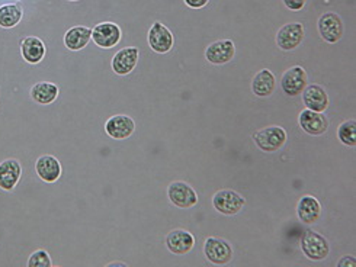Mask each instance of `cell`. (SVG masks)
I'll use <instances>...</instances> for the list:
<instances>
[{
    "label": "cell",
    "instance_id": "44dd1931",
    "mask_svg": "<svg viewBox=\"0 0 356 267\" xmlns=\"http://www.w3.org/2000/svg\"><path fill=\"white\" fill-rule=\"evenodd\" d=\"M21 54L28 64L37 66L47 55V45L40 37L29 35L21 42Z\"/></svg>",
    "mask_w": 356,
    "mask_h": 267
},
{
    "label": "cell",
    "instance_id": "2e32d148",
    "mask_svg": "<svg viewBox=\"0 0 356 267\" xmlns=\"http://www.w3.org/2000/svg\"><path fill=\"white\" fill-rule=\"evenodd\" d=\"M29 96L32 102L40 106H50L56 103L60 96V86L50 80L37 82L31 86Z\"/></svg>",
    "mask_w": 356,
    "mask_h": 267
},
{
    "label": "cell",
    "instance_id": "7c38bea8",
    "mask_svg": "<svg viewBox=\"0 0 356 267\" xmlns=\"http://www.w3.org/2000/svg\"><path fill=\"white\" fill-rule=\"evenodd\" d=\"M304 41V26L300 22L285 24L277 34V44L282 51H293Z\"/></svg>",
    "mask_w": 356,
    "mask_h": 267
},
{
    "label": "cell",
    "instance_id": "277c9868",
    "mask_svg": "<svg viewBox=\"0 0 356 267\" xmlns=\"http://www.w3.org/2000/svg\"><path fill=\"white\" fill-rule=\"evenodd\" d=\"M105 134L115 141H125L131 138L137 130V123L127 114H115L109 117L104 123Z\"/></svg>",
    "mask_w": 356,
    "mask_h": 267
},
{
    "label": "cell",
    "instance_id": "e0dca14e",
    "mask_svg": "<svg viewBox=\"0 0 356 267\" xmlns=\"http://www.w3.org/2000/svg\"><path fill=\"white\" fill-rule=\"evenodd\" d=\"M166 247L172 255L176 256H185L195 246V237L193 234L186 230H172L166 235Z\"/></svg>",
    "mask_w": 356,
    "mask_h": 267
},
{
    "label": "cell",
    "instance_id": "7402d4cb",
    "mask_svg": "<svg viewBox=\"0 0 356 267\" xmlns=\"http://www.w3.org/2000/svg\"><path fill=\"white\" fill-rule=\"evenodd\" d=\"M297 215L302 224L312 225L317 223L321 216V203L317 198L312 195H305L298 200Z\"/></svg>",
    "mask_w": 356,
    "mask_h": 267
},
{
    "label": "cell",
    "instance_id": "ffe728a7",
    "mask_svg": "<svg viewBox=\"0 0 356 267\" xmlns=\"http://www.w3.org/2000/svg\"><path fill=\"white\" fill-rule=\"evenodd\" d=\"M302 103L314 112H325L329 107V95L320 85H307L302 90Z\"/></svg>",
    "mask_w": 356,
    "mask_h": 267
},
{
    "label": "cell",
    "instance_id": "5b68a950",
    "mask_svg": "<svg viewBox=\"0 0 356 267\" xmlns=\"http://www.w3.org/2000/svg\"><path fill=\"white\" fill-rule=\"evenodd\" d=\"M147 42L153 53L168 54L175 45V35L165 24L156 21L147 31Z\"/></svg>",
    "mask_w": 356,
    "mask_h": 267
},
{
    "label": "cell",
    "instance_id": "8992f818",
    "mask_svg": "<svg viewBox=\"0 0 356 267\" xmlns=\"http://www.w3.org/2000/svg\"><path fill=\"white\" fill-rule=\"evenodd\" d=\"M204 255L214 266H225L233 260L232 244L220 237H209L204 243Z\"/></svg>",
    "mask_w": 356,
    "mask_h": 267
},
{
    "label": "cell",
    "instance_id": "5bb4252c",
    "mask_svg": "<svg viewBox=\"0 0 356 267\" xmlns=\"http://www.w3.org/2000/svg\"><path fill=\"white\" fill-rule=\"evenodd\" d=\"M90 41H92V28L88 25L72 26L63 35L64 46L73 53L85 50Z\"/></svg>",
    "mask_w": 356,
    "mask_h": 267
},
{
    "label": "cell",
    "instance_id": "7a4b0ae2",
    "mask_svg": "<svg viewBox=\"0 0 356 267\" xmlns=\"http://www.w3.org/2000/svg\"><path fill=\"white\" fill-rule=\"evenodd\" d=\"M253 141L256 147L264 153L280 151L286 143V131L278 125H272L259 130L253 134Z\"/></svg>",
    "mask_w": 356,
    "mask_h": 267
},
{
    "label": "cell",
    "instance_id": "6da1fadb",
    "mask_svg": "<svg viewBox=\"0 0 356 267\" xmlns=\"http://www.w3.org/2000/svg\"><path fill=\"white\" fill-rule=\"evenodd\" d=\"M93 44L102 50H114L122 41V28L114 21H104L92 28Z\"/></svg>",
    "mask_w": 356,
    "mask_h": 267
},
{
    "label": "cell",
    "instance_id": "4316f807",
    "mask_svg": "<svg viewBox=\"0 0 356 267\" xmlns=\"http://www.w3.org/2000/svg\"><path fill=\"white\" fill-rule=\"evenodd\" d=\"M282 2H284V5H285L289 10L298 12V10H301V9L305 6L307 0H282Z\"/></svg>",
    "mask_w": 356,
    "mask_h": 267
},
{
    "label": "cell",
    "instance_id": "d4e9b609",
    "mask_svg": "<svg viewBox=\"0 0 356 267\" xmlns=\"http://www.w3.org/2000/svg\"><path fill=\"white\" fill-rule=\"evenodd\" d=\"M337 138L341 139L342 144L348 147H355L356 146V121L349 119L339 125Z\"/></svg>",
    "mask_w": 356,
    "mask_h": 267
},
{
    "label": "cell",
    "instance_id": "3957f363",
    "mask_svg": "<svg viewBox=\"0 0 356 267\" xmlns=\"http://www.w3.org/2000/svg\"><path fill=\"white\" fill-rule=\"evenodd\" d=\"M301 250L307 259L313 261L325 260L330 253V244L320 232L307 230L301 237Z\"/></svg>",
    "mask_w": 356,
    "mask_h": 267
},
{
    "label": "cell",
    "instance_id": "ba28073f",
    "mask_svg": "<svg viewBox=\"0 0 356 267\" xmlns=\"http://www.w3.org/2000/svg\"><path fill=\"white\" fill-rule=\"evenodd\" d=\"M317 28H318V34L323 38V41H326L329 44H336L341 41L343 37V33H345L343 21L334 12L323 13L318 18Z\"/></svg>",
    "mask_w": 356,
    "mask_h": 267
},
{
    "label": "cell",
    "instance_id": "ac0fdd59",
    "mask_svg": "<svg viewBox=\"0 0 356 267\" xmlns=\"http://www.w3.org/2000/svg\"><path fill=\"white\" fill-rule=\"evenodd\" d=\"M300 127L304 132L318 137L329 130V119L323 112H314L310 109H304L298 117Z\"/></svg>",
    "mask_w": 356,
    "mask_h": 267
},
{
    "label": "cell",
    "instance_id": "f546056e",
    "mask_svg": "<svg viewBox=\"0 0 356 267\" xmlns=\"http://www.w3.org/2000/svg\"><path fill=\"white\" fill-rule=\"evenodd\" d=\"M67 2H80V0H67Z\"/></svg>",
    "mask_w": 356,
    "mask_h": 267
},
{
    "label": "cell",
    "instance_id": "83f0119b",
    "mask_svg": "<svg viewBox=\"0 0 356 267\" xmlns=\"http://www.w3.org/2000/svg\"><path fill=\"white\" fill-rule=\"evenodd\" d=\"M184 2L191 9H202L204 6L208 5L209 0H184Z\"/></svg>",
    "mask_w": 356,
    "mask_h": 267
},
{
    "label": "cell",
    "instance_id": "f1b7e54d",
    "mask_svg": "<svg viewBox=\"0 0 356 267\" xmlns=\"http://www.w3.org/2000/svg\"><path fill=\"white\" fill-rule=\"evenodd\" d=\"M355 264H356V260L353 256H345L337 261L339 267H355Z\"/></svg>",
    "mask_w": 356,
    "mask_h": 267
},
{
    "label": "cell",
    "instance_id": "cb8c5ba5",
    "mask_svg": "<svg viewBox=\"0 0 356 267\" xmlns=\"http://www.w3.org/2000/svg\"><path fill=\"white\" fill-rule=\"evenodd\" d=\"M24 18V10L18 3H6L0 6V28L12 29Z\"/></svg>",
    "mask_w": 356,
    "mask_h": 267
},
{
    "label": "cell",
    "instance_id": "52a82bcc",
    "mask_svg": "<svg viewBox=\"0 0 356 267\" xmlns=\"http://www.w3.org/2000/svg\"><path fill=\"white\" fill-rule=\"evenodd\" d=\"M168 198L170 203L181 209H189L198 203V193L193 187L182 180L172 182L168 186Z\"/></svg>",
    "mask_w": 356,
    "mask_h": 267
},
{
    "label": "cell",
    "instance_id": "4fadbf2b",
    "mask_svg": "<svg viewBox=\"0 0 356 267\" xmlns=\"http://www.w3.org/2000/svg\"><path fill=\"white\" fill-rule=\"evenodd\" d=\"M307 82H309V77H307L305 70L301 66H294L282 74L281 87L285 95L297 96L300 93H302L305 86L309 85Z\"/></svg>",
    "mask_w": 356,
    "mask_h": 267
},
{
    "label": "cell",
    "instance_id": "d6986e66",
    "mask_svg": "<svg viewBox=\"0 0 356 267\" xmlns=\"http://www.w3.org/2000/svg\"><path fill=\"white\" fill-rule=\"evenodd\" d=\"M236 54V46L232 40H221L216 41L205 50V58L216 66L227 64Z\"/></svg>",
    "mask_w": 356,
    "mask_h": 267
},
{
    "label": "cell",
    "instance_id": "8fae6325",
    "mask_svg": "<svg viewBox=\"0 0 356 267\" xmlns=\"http://www.w3.org/2000/svg\"><path fill=\"white\" fill-rule=\"evenodd\" d=\"M246 199L243 198L238 192L232 189H221L213 196V207L217 212L233 216L238 214L243 207H245Z\"/></svg>",
    "mask_w": 356,
    "mask_h": 267
},
{
    "label": "cell",
    "instance_id": "603a6c76",
    "mask_svg": "<svg viewBox=\"0 0 356 267\" xmlns=\"http://www.w3.org/2000/svg\"><path fill=\"white\" fill-rule=\"evenodd\" d=\"M275 86H277V78H275L273 73L268 69L257 71L252 80V90L257 98L270 96L275 90Z\"/></svg>",
    "mask_w": 356,
    "mask_h": 267
},
{
    "label": "cell",
    "instance_id": "4dcf8cb0",
    "mask_svg": "<svg viewBox=\"0 0 356 267\" xmlns=\"http://www.w3.org/2000/svg\"><path fill=\"white\" fill-rule=\"evenodd\" d=\"M19 2V0H16V3H18Z\"/></svg>",
    "mask_w": 356,
    "mask_h": 267
},
{
    "label": "cell",
    "instance_id": "9c48e42d",
    "mask_svg": "<svg viewBox=\"0 0 356 267\" xmlns=\"http://www.w3.org/2000/svg\"><path fill=\"white\" fill-rule=\"evenodd\" d=\"M140 60V49L138 46H124L118 50L111 58V69L117 76L125 77L131 74Z\"/></svg>",
    "mask_w": 356,
    "mask_h": 267
},
{
    "label": "cell",
    "instance_id": "30bf717a",
    "mask_svg": "<svg viewBox=\"0 0 356 267\" xmlns=\"http://www.w3.org/2000/svg\"><path fill=\"white\" fill-rule=\"evenodd\" d=\"M35 175L45 184H56L63 176L61 162L54 154H42L35 160Z\"/></svg>",
    "mask_w": 356,
    "mask_h": 267
},
{
    "label": "cell",
    "instance_id": "484cf974",
    "mask_svg": "<svg viewBox=\"0 0 356 267\" xmlns=\"http://www.w3.org/2000/svg\"><path fill=\"white\" fill-rule=\"evenodd\" d=\"M26 267H53L51 255L45 248H37L28 256Z\"/></svg>",
    "mask_w": 356,
    "mask_h": 267
},
{
    "label": "cell",
    "instance_id": "9a60e30c",
    "mask_svg": "<svg viewBox=\"0 0 356 267\" xmlns=\"http://www.w3.org/2000/svg\"><path fill=\"white\" fill-rule=\"evenodd\" d=\"M22 178V164L18 159H5L0 162V189L10 193Z\"/></svg>",
    "mask_w": 356,
    "mask_h": 267
}]
</instances>
